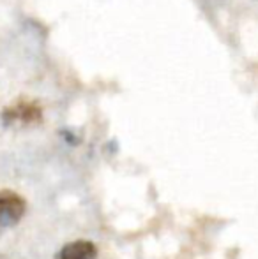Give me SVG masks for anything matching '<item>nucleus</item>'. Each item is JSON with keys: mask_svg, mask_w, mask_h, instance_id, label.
<instances>
[{"mask_svg": "<svg viewBox=\"0 0 258 259\" xmlns=\"http://www.w3.org/2000/svg\"><path fill=\"white\" fill-rule=\"evenodd\" d=\"M25 213V201L11 191H0V235L16 226Z\"/></svg>", "mask_w": 258, "mask_h": 259, "instance_id": "1", "label": "nucleus"}, {"mask_svg": "<svg viewBox=\"0 0 258 259\" xmlns=\"http://www.w3.org/2000/svg\"><path fill=\"white\" fill-rule=\"evenodd\" d=\"M43 116V109L35 101L20 99L13 103L4 111V120L6 123H21V125H30L38 123Z\"/></svg>", "mask_w": 258, "mask_h": 259, "instance_id": "2", "label": "nucleus"}, {"mask_svg": "<svg viewBox=\"0 0 258 259\" xmlns=\"http://www.w3.org/2000/svg\"><path fill=\"white\" fill-rule=\"evenodd\" d=\"M97 257V247L92 242L87 240H76L60 249L57 254V259H96Z\"/></svg>", "mask_w": 258, "mask_h": 259, "instance_id": "3", "label": "nucleus"}, {"mask_svg": "<svg viewBox=\"0 0 258 259\" xmlns=\"http://www.w3.org/2000/svg\"><path fill=\"white\" fill-rule=\"evenodd\" d=\"M0 259H7L6 256H2V254H0Z\"/></svg>", "mask_w": 258, "mask_h": 259, "instance_id": "4", "label": "nucleus"}, {"mask_svg": "<svg viewBox=\"0 0 258 259\" xmlns=\"http://www.w3.org/2000/svg\"><path fill=\"white\" fill-rule=\"evenodd\" d=\"M255 2H258V0H255Z\"/></svg>", "mask_w": 258, "mask_h": 259, "instance_id": "5", "label": "nucleus"}]
</instances>
